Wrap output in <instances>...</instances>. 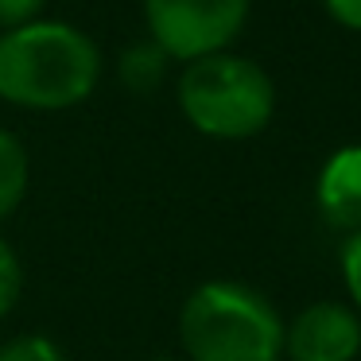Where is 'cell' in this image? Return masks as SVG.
Segmentation results:
<instances>
[{
	"mask_svg": "<svg viewBox=\"0 0 361 361\" xmlns=\"http://www.w3.org/2000/svg\"><path fill=\"white\" fill-rule=\"evenodd\" d=\"M102 82V47L66 20L0 32V102L12 109L63 113Z\"/></svg>",
	"mask_w": 361,
	"mask_h": 361,
	"instance_id": "cell-1",
	"label": "cell"
},
{
	"mask_svg": "<svg viewBox=\"0 0 361 361\" xmlns=\"http://www.w3.org/2000/svg\"><path fill=\"white\" fill-rule=\"evenodd\" d=\"M187 361H283V319L260 288L202 280L179 307Z\"/></svg>",
	"mask_w": 361,
	"mask_h": 361,
	"instance_id": "cell-2",
	"label": "cell"
},
{
	"mask_svg": "<svg viewBox=\"0 0 361 361\" xmlns=\"http://www.w3.org/2000/svg\"><path fill=\"white\" fill-rule=\"evenodd\" d=\"M179 113L206 140H252L276 117V82L260 63L233 51L187 63L175 78Z\"/></svg>",
	"mask_w": 361,
	"mask_h": 361,
	"instance_id": "cell-3",
	"label": "cell"
},
{
	"mask_svg": "<svg viewBox=\"0 0 361 361\" xmlns=\"http://www.w3.org/2000/svg\"><path fill=\"white\" fill-rule=\"evenodd\" d=\"M252 12V0H144L148 39L171 63H198L237 43Z\"/></svg>",
	"mask_w": 361,
	"mask_h": 361,
	"instance_id": "cell-4",
	"label": "cell"
},
{
	"mask_svg": "<svg viewBox=\"0 0 361 361\" xmlns=\"http://www.w3.org/2000/svg\"><path fill=\"white\" fill-rule=\"evenodd\" d=\"M283 357L288 361H357L361 314L342 299H314L283 319Z\"/></svg>",
	"mask_w": 361,
	"mask_h": 361,
	"instance_id": "cell-5",
	"label": "cell"
},
{
	"mask_svg": "<svg viewBox=\"0 0 361 361\" xmlns=\"http://www.w3.org/2000/svg\"><path fill=\"white\" fill-rule=\"evenodd\" d=\"M314 210L322 226L350 237L361 229V144H342L314 175Z\"/></svg>",
	"mask_w": 361,
	"mask_h": 361,
	"instance_id": "cell-6",
	"label": "cell"
},
{
	"mask_svg": "<svg viewBox=\"0 0 361 361\" xmlns=\"http://www.w3.org/2000/svg\"><path fill=\"white\" fill-rule=\"evenodd\" d=\"M27 190H32V156L16 133L0 128V221H8L24 206Z\"/></svg>",
	"mask_w": 361,
	"mask_h": 361,
	"instance_id": "cell-7",
	"label": "cell"
},
{
	"mask_svg": "<svg viewBox=\"0 0 361 361\" xmlns=\"http://www.w3.org/2000/svg\"><path fill=\"white\" fill-rule=\"evenodd\" d=\"M167 71H171V59L156 47L152 39H140L121 55L117 74H121V86L133 90V94H152V90L164 86Z\"/></svg>",
	"mask_w": 361,
	"mask_h": 361,
	"instance_id": "cell-8",
	"label": "cell"
},
{
	"mask_svg": "<svg viewBox=\"0 0 361 361\" xmlns=\"http://www.w3.org/2000/svg\"><path fill=\"white\" fill-rule=\"evenodd\" d=\"M27 288V272H24V260H20L16 245L0 233V319H8L12 311L20 307Z\"/></svg>",
	"mask_w": 361,
	"mask_h": 361,
	"instance_id": "cell-9",
	"label": "cell"
},
{
	"mask_svg": "<svg viewBox=\"0 0 361 361\" xmlns=\"http://www.w3.org/2000/svg\"><path fill=\"white\" fill-rule=\"evenodd\" d=\"M0 361H71L66 350L47 334H16L0 345Z\"/></svg>",
	"mask_w": 361,
	"mask_h": 361,
	"instance_id": "cell-10",
	"label": "cell"
},
{
	"mask_svg": "<svg viewBox=\"0 0 361 361\" xmlns=\"http://www.w3.org/2000/svg\"><path fill=\"white\" fill-rule=\"evenodd\" d=\"M338 268H342V283H345V303L361 314V229L350 237H342V249H338Z\"/></svg>",
	"mask_w": 361,
	"mask_h": 361,
	"instance_id": "cell-11",
	"label": "cell"
},
{
	"mask_svg": "<svg viewBox=\"0 0 361 361\" xmlns=\"http://www.w3.org/2000/svg\"><path fill=\"white\" fill-rule=\"evenodd\" d=\"M43 4L47 0H0V32H12V27L43 20Z\"/></svg>",
	"mask_w": 361,
	"mask_h": 361,
	"instance_id": "cell-12",
	"label": "cell"
},
{
	"mask_svg": "<svg viewBox=\"0 0 361 361\" xmlns=\"http://www.w3.org/2000/svg\"><path fill=\"white\" fill-rule=\"evenodd\" d=\"M322 12L342 32H361V0H322Z\"/></svg>",
	"mask_w": 361,
	"mask_h": 361,
	"instance_id": "cell-13",
	"label": "cell"
}]
</instances>
